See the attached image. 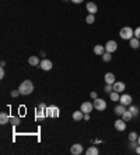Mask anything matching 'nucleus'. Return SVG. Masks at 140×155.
<instances>
[{
	"label": "nucleus",
	"instance_id": "1",
	"mask_svg": "<svg viewBox=\"0 0 140 155\" xmlns=\"http://www.w3.org/2000/svg\"><path fill=\"white\" fill-rule=\"evenodd\" d=\"M18 91L21 95H30L34 91V84L31 83V80H24L18 87Z\"/></svg>",
	"mask_w": 140,
	"mask_h": 155
},
{
	"label": "nucleus",
	"instance_id": "2",
	"mask_svg": "<svg viewBox=\"0 0 140 155\" xmlns=\"http://www.w3.org/2000/svg\"><path fill=\"white\" fill-rule=\"evenodd\" d=\"M119 35H121V38L125 39V41H130L132 38L135 37V31H133L130 27H123V28H121Z\"/></svg>",
	"mask_w": 140,
	"mask_h": 155
},
{
	"label": "nucleus",
	"instance_id": "3",
	"mask_svg": "<svg viewBox=\"0 0 140 155\" xmlns=\"http://www.w3.org/2000/svg\"><path fill=\"white\" fill-rule=\"evenodd\" d=\"M94 108L97 109L98 112H101V111H105L107 109V102L104 101V99H101V98H97V99H94Z\"/></svg>",
	"mask_w": 140,
	"mask_h": 155
},
{
	"label": "nucleus",
	"instance_id": "4",
	"mask_svg": "<svg viewBox=\"0 0 140 155\" xmlns=\"http://www.w3.org/2000/svg\"><path fill=\"white\" fill-rule=\"evenodd\" d=\"M116 49H118V43L115 42V41H108V42L105 43V50L109 52V53H113Z\"/></svg>",
	"mask_w": 140,
	"mask_h": 155
},
{
	"label": "nucleus",
	"instance_id": "5",
	"mask_svg": "<svg viewBox=\"0 0 140 155\" xmlns=\"http://www.w3.org/2000/svg\"><path fill=\"white\" fill-rule=\"evenodd\" d=\"M92 108H94V103H91V102H83L80 106V111L84 113H90L92 111Z\"/></svg>",
	"mask_w": 140,
	"mask_h": 155
},
{
	"label": "nucleus",
	"instance_id": "6",
	"mask_svg": "<svg viewBox=\"0 0 140 155\" xmlns=\"http://www.w3.org/2000/svg\"><path fill=\"white\" fill-rule=\"evenodd\" d=\"M119 101H121V103H122V105H125V106L132 105V95H129V94H122Z\"/></svg>",
	"mask_w": 140,
	"mask_h": 155
},
{
	"label": "nucleus",
	"instance_id": "7",
	"mask_svg": "<svg viewBox=\"0 0 140 155\" xmlns=\"http://www.w3.org/2000/svg\"><path fill=\"white\" fill-rule=\"evenodd\" d=\"M126 123H128V122H125L123 119H118V120L115 122V128H116L118 131H123L125 128H126Z\"/></svg>",
	"mask_w": 140,
	"mask_h": 155
},
{
	"label": "nucleus",
	"instance_id": "8",
	"mask_svg": "<svg viewBox=\"0 0 140 155\" xmlns=\"http://www.w3.org/2000/svg\"><path fill=\"white\" fill-rule=\"evenodd\" d=\"M39 67L42 70H45V71H49V70L52 69V62L48 59H43L41 63H39Z\"/></svg>",
	"mask_w": 140,
	"mask_h": 155
},
{
	"label": "nucleus",
	"instance_id": "9",
	"mask_svg": "<svg viewBox=\"0 0 140 155\" xmlns=\"http://www.w3.org/2000/svg\"><path fill=\"white\" fill-rule=\"evenodd\" d=\"M125 88H126V85H125V83H122V81H115V84H113V91L116 92H123Z\"/></svg>",
	"mask_w": 140,
	"mask_h": 155
},
{
	"label": "nucleus",
	"instance_id": "10",
	"mask_svg": "<svg viewBox=\"0 0 140 155\" xmlns=\"http://www.w3.org/2000/svg\"><path fill=\"white\" fill-rule=\"evenodd\" d=\"M70 152L73 155H80L83 152V145L81 144H74L71 145V148H70Z\"/></svg>",
	"mask_w": 140,
	"mask_h": 155
},
{
	"label": "nucleus",
	"instance_id": "11",
	"mask_svg": "<svg viewBox=\"0 0 140 155\" xmlns=\"http://www.w3.org/2000/svg\"><path fill=\"white\" fill-rule=\"evenodd\" d=\"M86 9H87V11H88L90 14H95V13L98 11L97 4H95V3H92V1H88V3H87Z\"/></svg>",
	"mask_w": 140,
	"mask_h": 155
},
{
	"label": "nucleus",
	"instance_id": "12",
	"mask_svg": "<svg viewBox=\"0 0 140 155\" xmlns=\"http://www.w3.org/2000/svg\"><path fill=\"white\" fill-rule=\"evenodd\" d=\"M104 78H105V83H107V84H115V75L112 74V73H107V74H105V77H104Z\"/></svg>",
	"mask_w": 140,
	"mask_h": 155
},
{
	"label": "nucleus",
	"instance_id": "13",
	"mask_svg": "<svg viewBox=\"0 0 140 155\" xmlns=\"http://www.w3.org/2000/svg\"><path fill=\"white\" fill-rule=\"evenodd\" d=\"M113 111H115V115H118V116H122V115H123V112L126 111V108H125V105H122V103H121V105H116Z\"/></svg>",
	"mask_w": 140,
	"mask_h": 155
},
{
	"label": "nucleus",
	"instance_id": "14",
	"mask_svg": "<svg viewBox=\"0 0 140 155\" xmlns=\"http://www.w3.org/2000/svg\"><path fill=\"white\" fill-rule=\"evenodd\" d=\"M104 52H105V46H102V45H95V46H94V53L95 55L102 56Z\"/></svg>",
	"mask_w": 140,
	"mask_h": 155
},
{
	"label": "nucleus",
	"instance_id": "15",
	"mask_svg": "<svg viewBox=\"0 0 140 155\" xmlns=\"http://www.w3.org/2000/svg\"><path fill=\"white\" fill-rule=\"evenodd\" d=\"M73 119H74L76 122H80L84 119V112H81V111H76L73 112Z\"/></svg>",
	"mask_w": 140,
	"mask_h": 155
},
{
	"label": "nucleus",
	"instance_id": "16",
	"mask_svg": "<svg viewBox=\"0 0 140 155\" xmlns=\"http://www.w3.org/2000/svg\"><path fill=\"white\" fill-rule=\"evenodd\" d=\"M10 122V118H9V115L6 112H1L0 113V124H7Z\"/></svg>",
	"mask_w": 140,
	"mask_h": 155
},
{
	"label": "nucleus",
	"instance_id": "17",
	"mask_svg": "<svg viewBox=\"0 0 140 155\" xmlns=\"http://www.w3.org/2000/svg\"><path fill=\"white\" fill-rule=\"evenodd\" d=\"M87 155H98V148L95 145H91V147H88L86 151Z\"/></svg>",
	"mask_w": 140,
	"mask_h": 155
},
{
	"label": "nucleus",
	"instance_id": "18",
	"mask_svg": "<svg viewBox=\"0 0 140 155\" xmlns=\"http://www.w3.org/2000/svg\"><path fill=\"white\" fill-rule=\"evenodd\" d=\"M129 45H130V48H132V49H139V46H140L139 39H137V38H132Z\"/></svg>",
	"mask_w": 140,
	"mask_h": 155
},
{
	"label": "nucleus",
	"instance_id": "19",
	"mask_svg": "<svg viewBox=\"0 0 140 155\" xmlns=\"http://www.w3.org/2000/svg\"><path fill=\"white\" fill-rule=\"evenodd\" d=\"M28 63L31 64V66H39V59H38V56H31L30 59H28Z\"/></svg>",
	"mask_w": 140,
	"mask_h": 155
},
{
	"label": "nucleus",
	"instance_id": "20",
	"mask_svg": "<svg viewBox=\"0 0 140 155\" xmlns=\"http://www.w3.org/2000/svg\"><path fill=\"white\" fill-rule=\"evenodd\" d=\"M121 118L123 119L125 122H129V120H132V118H133V116H132V113H130V111H125V112H123V115H122Z\"/></svg>",
	"mask_w": 140,
	"mask_h": 155
},
{
	"label": "nucleus",
	"instance_id": "21",
	"mask_svg": "<svg viewBox=\"0 0 140 155\" xmlns=\"http://www.w3.org/2000/svg\"><path fill=\"white\" fill-rule=\"evenodd\" d=\"M129 111H130V113H132V116H133V118H136V116L139 115V108L135 106V105H130Z\"/></svg>",
	"mask_w": 140,
	"mask_h": 155
},
{
	"label": "nucleus",
	"instance_id": "22",
	"mask_svg": "<svg viewBox=\"0 0 140 155\" xmlns=\"http://www.w3.org/2000/svg\"><path fill=\"white\" fill-rule=\"evenodd\" d=\"M109 96H111V99H112V101H115V102L121 99V95H119V92H116V91H112L111 94H109Z\"/></svg>",
	"mask_w": 140,
	"mask_h": 155
},
{
	"label": "nucleus",
	"instance_id": "23",
	"mask_svg": "<svg viewBox=\"0 0 140 155\" xmlns=\"http://www.w3.org/2000/svg\"><path fill=\"white\" fill-rule=\"evenodd\" d=\"M111 59H112L111 53L105 50V52H104V55H102V60H104V62H111Z\"/></svg>",
	"mask_w": 140,
	"mask_h": 155
},
{
	"label": "nucleus",
	"instance_id": "24",
	"mask_svg": "<svg viewBox=\"0 0 140 155\" xmlns=\"http://www.w3.org/2000/svg\"><path fill=\"white\" fill-rule=\"evenodd\" d=\"M94 21H95V17H94V14H88V16L86 17V22H87V24H92Z\"/></svg>",
	"mask_w": 140,
	"mask_h": 155
},
{
	"label": "nucleus",
	"instance_id": "25",
	"mask_svg": "<svg viewBox=\"0 0 140 155\" xmlns=\"http://www.w3.org/2000/svg\"><path fill=\"white\" fill-rule=\"evenodd\" d=\"M137 138H139L137 133H135V131L129 133V141H137Z\"/></svg>",
	"mask_w": 140,
	"mask_h": 155
},
{
	"label": "nucleus",
	"instance_id": "26",
	"mask_svg": "<svg viewBox=\"0 0 140 155\" xmlns=\"http://www.w3.org/2000/svg\"><path fill=\"white\" fill-rule=\"evenodd\" d=\"M45 112H46V116H48V118H52V116H53V106L46 108Z\"/></svg>",
	"mask_w": 140,
	"mask_h": 155
},
{
	"label": "nucleus",
	"instance_id": "27",
	"mask_svg": "<svg viewBox=\"0 0 140 155\" xmlns=\"http://www.w3.org/2000/svg\"><path fill=\"white\" fill-rule=\"evenodd\" d=\"M104 91L107 92V94H111V92L113 91V85H112V84H107L105 88H104Z\"/></svg>",
	"mask_w": 140,
	"mask_h": 155
},
{
	"label": "nucleus",
	"instance_id": "28",
	"mask_svg": "<svg viewBox=\"0 0 140 155\" xmlns=\"http://www.w3.org/2000/svg\"><path fill=\"white\" fill-rule=\"evenodd\" d=\"M10 123L13 124V126H17V124L20 123V119L18 118H10Z\"/></svg>",
	"mask_w": 140,
	"mask_h": 155
},
{
	"label": "nucleus",
	"instance_id": "29",
	"mask_svg": "<svg viewBox=\"0 0 140 155\" xmlns=\"http://www.w3.org/2000/svg\"><path fill=\"white\" fill-rule=\"evenodd\" d=\"M137 145H139V143H137V141H130V148L136 150V148H137Z\"/></svg>",
	"mask_w": 140,
	"mask_h": 155
},
{
	"label": "nucleus",
	"instance_id": "30",
	"mask_svg": "<svg viewBox=\"0 0 140 155\" xmlns=\"http://www.w3.org/2000/svg\"><path fill=\"white\" fill-rule=\"evenodd\" d=\"M135 38L140 39V27H137V28L135 29Z\"/></svg>",
	"mask_w": 140,
	"mask_h": 155
},
{
	"label": "nucleus",
	"instance_id": "31",
	"mask_svg": "<svg viewBox=\"0 0 140 155\" xmlns=\"http://www.w3.org/2000/svg\"><path fill=\"white\" fill-rule=\"evenodd\" d=\"M18 94H20V91H18V90H14V91H11V96H13V98L18 96Z\"/></svg>",
	"mask_w": 140,
	"mask_h": 155
},
{
	"label": "nucleus",
	"instance_id": "32",
	"mask_svg": "<svg viewBox=\"0 0 140 155\" xmlns=\"http://www.w3.org/2000/svg\"><path fill=\"white\" fill-rule=\"evenodd\" d=\"M90 96H91L92 99H97V98H98V96H97V92H94V91H92L91 94H90Z\"/></svg>",
	"mask_w": 140,
	"mask_h": 155
},
{
	"label": "nucleus",
	"instance_id": "33",
	"mask_svg": "<svg viewBox=\"0 0 140 155\" xmlns=\"http://www.w3.org/2000/svg\"><path fill=\"white\" fill-rule=\"evenodd\" d=\"M0 78H4V69H0Z\"/></svg>",
	"mask_w": 140,
	"mask_h": 155
},
{
	"label": "nucleus",
	"instance_id": "34",
	"mask_svg": "<svg viewBox=\"0 0 140 155\" xmlns=\"http://www.w3.org/2000/svg\"><path fill=\"white\" fill-rule=\"evenodd\" d=\"M58 115H59V113H58V109L53 108V116H52V118H58Z\"/></svg>",
	"mask_w": 140,
	"mask_h": 155
},
{
	"label": "nucleus",
	"instance_id": "35",
	"mask_svg": "<svg viewBox=\"0 0 140 155\" xmlns=\"http://www.w3.org/2000/svg\"><path fill=\"white\" fill-rule=\"evenodd\" d=\"M38 109H43V111H45V109H46V105H45V103H41V105L38 106Z\"/></svg>",
	"mask_w": 140,
	"mask_h": 155
},
{
	"label": "nucleus",
	"instance_id": "36",
	"mask_svg": "<svg viewBox=\"0 0 140 155\" xmlns=\"http://www.w3.org/2000/svg\"><path fill=\"white\" fill-rule=\"evenodd\" d=\"M84 120H86V122L90 120V115H88V113H84Z\"/></svg>",
	"mask_w": 140,
	"mask_h": 155
},
{
	"label": "nucleus",
	"instance_id": "37",
	"mask_svg": "<svg viewBox=\"0 0 140 155\" xmlns=\"http://www.w3.org/2000/svg\"><path fill=\"white\" fill-rule=\"evenodd\" d=\"M71 1H73V3H76V4H80L83 0H71Z\"/></svg>",
	"mask_w": 140,
	"mask_h": 155
},
{
	"label": "nucleus",
	"instance_id": "38",
	"mask_svg": "<svg viewBox=\"0 0 140 155\" xmlns=\"http://www.w3.org/2000/svg\"><path fill=\"white\" fill-rule=\"evenodd\" d=\"M135 152L136 154H140V145H137V148L135 150Z\"/></svg>",
	"mask_w": 140,
	"mask_h": 155
},
{
	"label": "nucleus",
	"instance_id": "39",
	"mask_svg": "<svg viewBox=\"0 0 140 155\" xmlns=\"http://www.w3.org/2000/svg\"><path fill=\"white\" fill-rule=\"evenodd\" d=\"M137 143H139V145H140V136H139V138H137Z\"/></svg>",
	"mask_w": 140,
	"mask_h": 155
},
{
	"label": "nucleus",
	"instance_id": "40",
	"mask_svg": "<svg viewBox=\"0 0 140 155\" xmlns=\"http://www.w3.org/2000/svg\"><path fill=\"white\" fill-rule=\"evenodd\" d=\"M65 1H66V0H65Z\"/></svg>",
	"mask_w": 140,
	"mask_h": 155
}]
</instances>
